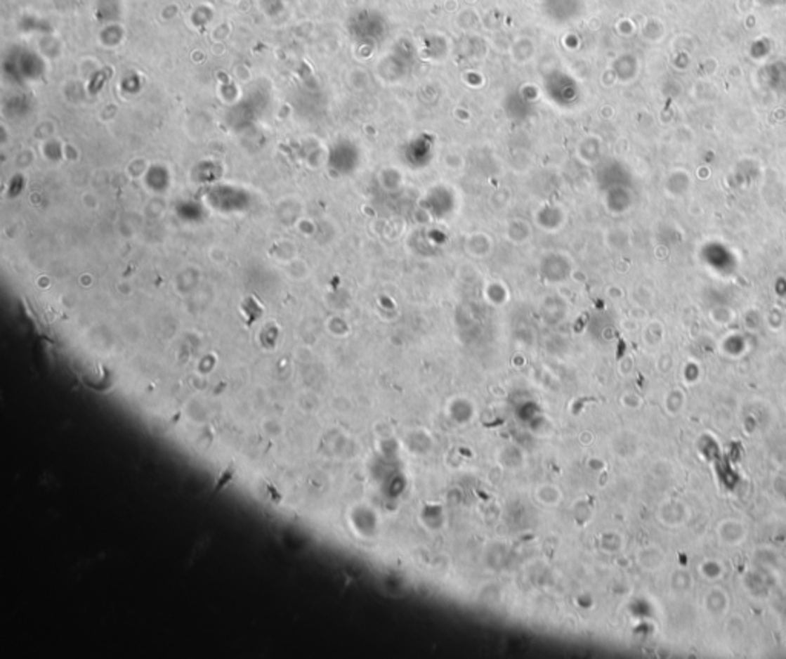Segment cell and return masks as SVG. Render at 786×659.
Listing matches in <instances>:
<instances>
[{"label": "cell", "mask_w": 786, "mask_h": 659, "mask_svg": "<svg viewBox=\"0 0 786 659\" xmlns=\"http://www.w3.org/2000/svg\"><path fill=\"white\" fill-rule=\"evenodd\" d=\"M235 466L234 464H229L226 469H223V472L220 474V476L217 478V483H215V488H214V495L215 493H218L220 490H223L226 488V485L234 480L235 476Z\"/></svg>", "instance_id": "cell-1"}]
</instances>
